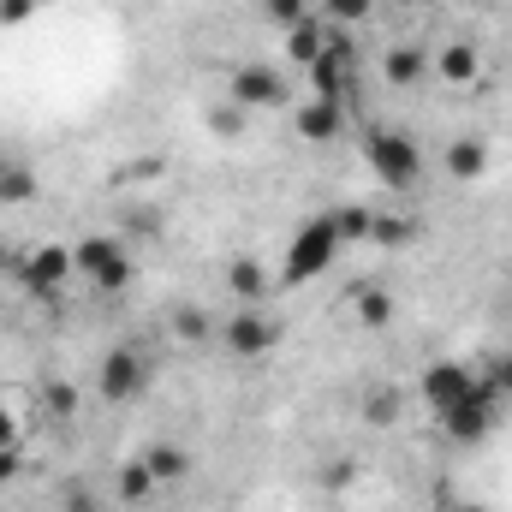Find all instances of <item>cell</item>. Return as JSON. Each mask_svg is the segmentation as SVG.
Listing matches in <instances>:
<instances>
[{"label": "cell", "mask_w": 512, "mask_h": 512, "mask_svg": "<svg viewBox=\"0 0 512 512\" xmlns=\"http://www.w3.org/2000/svg\"><path fill=\"white\" fill-rule=\"evenodd\" d=\"M346 251V233H340V221H334V209H322V215H310L292 239H286V251H280V274H274V286H310V280H322L334 262Z\"/></svg>", "instance_id": "obj_1"}, {"label": "cell", "mask_w": 512, "mask_h": 512, "mask_svg": "<svg viewBox=\"0 0 512 512\" xmlns=\"http://www.w3.org/2000/svg\"><path fill=\"white\" fill-rule=\"evenodd\" d=\"M364 161H370L376 185H387V191H417L423 185V149H417L411 131H399V126L364 131Z\"/></svg>", "instance_id": "obj_2"}, {"label": "cell", "mask_w": 512, "mask_h": 512, "mask_svg": "<svg viewBox=\"0 0 512 512\" xmlns=\"http://www.w3.org/2000/svg\"><path fill=\"white\" fill-rule=\"evenodd\" d=\"M227 102H233L239 114H274V108H286V102H292V84H286V72H280V66L239 60V66L227 72Z\"/></svg>", "instance_id": "obj_3"}, {"label": "cell", "mask_w": 512, "mask_h": 512, "mask_svg": "<svg viewBox=\"0 0 512 512\" xmlns=\"http://www.w3.org/2000/svg\"><path fill=\"white\" fill-rule=\"evenodd\" d=\"M72 268H78L96 292H126L131 286V256H126V245L108 239V233L78 239V245H72Z\"/></svg>", "instance_id": "obj_4"}, {"label": "cell", "mask_w": 512, "mask_h": 512, "mask_svg": "<svg viewBox=\"0 0 512 512\" xmlns=\"http://www.w3.org/2000/svg\"><path fill=\"white\" fill-rule=\"evenodd\" d=\"M221 346H227V358L256 364V358H268L280 346V322L268 316V304H239L227 316V328H221Z\"/></svg>", "instance_id": "obj_5"}, {"label": "cell", "mask_w": 512, "mask_h": 512, "mask_svg": "<svg viewBox=\"0 0 512 512\" xmlns=\"http://www.w3.org/2000/svg\"><path fill=\"white\" fill-rule=\"evenodd\" d=\"M495 417H501V399H495V387H489V376H483L471 399H459V405L441 411L435 423H441V435H447L453 447H477V441L495 435Z\"/></svg>", "instance_id": "obj_6"}, {"label": "cell", "mask_w": 512, "mask_h": 512, "mask_svg": "<svg viewBox=\"0 0 512 512\" xmlns=\"http://www.w3.org/2000/svg\"><path fill=\"white\" fill-rule=\"evenodd\" d=\"M477 382H483V370H477V364L435 358V364H423V376H417V399L429 405V417H441V411H453L459 399H471Z\"/></svg>", "instance_id": "obj_7"}, {"label": "cell", "mask_w": 512, "mask_h": 512, "mask_svg": "<svg viewBox=\"0 0 512 512\" xmlns=\"http://www.w3.org/2000/svg\"><path fill=\"white\" fill-rule=\"evenodd\" d=\"M143 387H149V358H143V346H114V352H102V364H96V399L131 405Z\"/></svg>", "instance_id": "obj_8"}, {"label": "cell", "mask_w": 512, "mask_h": 512, "mask_svg": "<svg viewBox=\"0 0 512 512\" xmlns=\"http://www.w3.org/2000/svg\"><path fill=\"white\" fill-rule=\"evenodd\" d=\"M78 268H72V245H36V251L18 256V286L30 292V298H60L66 292V280H72Z\"/></svg>", "instance_id": "obj_9"}, {"label": "cell", "mask_w": 512, "mask_h": 512, "mask_svg": "<svg viewBox=\"0 0 512 512\" xmlns=\"http://www.w3.org/2000/svg\"><path fill=\"white\" fill-rule=\"evenodd\" d=\"M310 84L316 96H334V102H352V84H358V48L346 36H328L322 60L310 66Z\"/></svg>", "instance_id": "obj_10"}, {"label": "cell", "mask_w": 512, "mask_h": 512, "mask_svg": "<svg viewBox=\"0 0 512 512\" xmlns=\"http://www.w3.org/2000/svg\"><path fill=\"white\" fill-rule=\"evenodd\" d=\"M292 131H298L304 143H334V137L346 131V102H334V96H310V102L292 114Z\"/></svg>", "instance_id": "obj_11"}, {"label": "cell", "mask_w": 512, "mask_h": 512, "mask_svg": "<svg viewBox=\"0 0 512 512\" xmlns=\"http://www.w3.org/2000/svg\"><path fill=\"white\" fill-rule=\"evenodd\" d=\"M280 36H286V66H304V72H310V66L322 60V48H328V36H334V30H328V18H316V12H310V18H298V24H292V30H280Z\"/></svg>", "instance_id": "obj_12"}, {"label": "cell", "mask_w": 512, "mask_h": 512, "mask_svg": "<svg viewBox=\"0 0 512 512\" xmlns=\"http://www.w3.org/2000/svg\"><path fill=\"white\" fill-rule=\"evenodd\" d=\"M227 292H233V304H268L274 274L256 256H227Z\"/></svg>", "instance_id": "obj_13"}, {"label": "cell", "mask_w": 512, "mask_h": 512, "mask_svg": "<svg viewBox=\"0 0 512 512\" xmlns=\"http://www.w3.org/2000/svg\"><path fill=\"white\" fill-rule=\"evenodd\" d=\"M352 316L370 334H382V328H393V316H399V298L387 286H376V280H364V286H352Z\"/></svg>", "instance_id": "obj_14"}, {"label": "cell", "mask_w": 512, "mask_h": 512, "mask_svg": "<svg viewBox=\"0 0 512 512\" xmlns=\"http://www.w3.org/2000/svg\"><path fill=\"white\" fill-rule=\"evenodd\" d=\"M429 66H435V72H441L453 90H465V84H477V78H483V54H477L471 42H447V48H441Z\"/></svg>", "instance_id": "obj_15"}, {"label": "cell", "mask_w": 512, "mask_h": 512, "mask_svg": "<svg viewBox=\"0 0 512 512\" xmlns=\"http://www.w3.org/2000/svg\"><path fill=\"white\" fill-rule=\"evenodd\" d=\"M441 161H447V179L471 185V179H483V173H489V143H483V137H453Z\"/></svg>", "instance_id": "obj_16"}, {"label": "cell", "mask_w": 512, "mask_h": 512, "mask_svg": "<svg viewBox=\"0 0 512 512\" xmlns=\"http://www.w3.org/2000/svg\"><path fill=\"white\" fill-rule=\"evenodd\" d=\"M137 459L155 471V483H161V489H173V483H185V477H191V453H185L179 441H149Z\"/></svg>", "instance_id": "obj_17"}, {"label": "cell", "mask_w": 512, "mask_h": 512, "mask_svg": "<svg viewBox=\"0 0 512 512\" xmlns=\"http://www.w3.org/2000/svg\"><path fill=\"white\" fill-rule=\"evenodd\" d=\"M161 495V483H155V471L143 465V459H126L120 471H114V501L120 507H149Z\"/></svg>", "instance_id": "obj_18"}, {"label": "cell", "mask_w": 512, "mask_h": 512, "mask_svg": "<svg viewBox=\"0 0 512 512\" xmlns=\"http://www.w3.org/2000/svg\"><path fill=\"white\" fill-rule=\"evenodd\" d=\"M382 72H387V84H399V90H411V84H417V78L429 72V54H423V48H411V42H405V48H387Z\"/></svg>", "instance_id": "obj_19"}, {"label": "cell", "mask_w": 512, "mask_h": 512, "mask_svg": "<svg viewBox=\"0 0 512 512\" xmlns=\"http://www.w3.org/2000/svg\"><path fill=\"white\" fill-rule=\"evenodd\" d=\"M36 197V173L24 161H6L0 155V203H30Z\"/></svg>", "instance_id": "obj_20"}, {"label": "cell", "mask_w": 512, "mask_h": 512, "mask_svg": "<svg viewBox=\"0 0 512 512\" xmlns=\"http://www.w3.org/2000/svg\"><path fill=\"white\" fill-rule=\"evenodd\" d=\"M411 239H417V221H411V215H376V221H370V245L399 251V245H411Z\"/></svg>", "instance_id": "obj_21"}, {"label": "cell", "mask_w": 512, "mask_h": 512, "mask_svg": "<svg viewBox=\"0 0 512 512\" xmlns=\"http://www.w3.org/2000/svg\"><path fill=\"white\" fill-rule=\"evenodd\" d=\"M334 221H340L346 245H370V221H376V209H358V203H346V209H334Z\"/></svg>", "instance_id": "obj_22"}, {"label": "cell", "mask_w": 512, "mask_h": 512, "mask_svg": "<svg viewBox=\"0 0 512 512\" xmlns=\"http://www.w3.org/2000/svg\"><path fill=\"white\" fill-rule=\"evenodd\" d=\"M364 417H370L376 429H387V423L399 417V387H370V393H364Z\"/></svg>", "instance_id": "obj_23"}, {"label": "cell", "mask_w": 512, "mask_h": 512, "mask_svg": "<svg viewBox=\"0 0 512 512\" xmlns=\"http://www.w3.org/2000/svg\"><path fill=\"white\" fill-rule=\"evenodd\" d=\"M483 376H489V387H495V399L507 405V399H512V346H501V352H489Z\"/></svg>", "instance_id": "obj_24"}, {"label": "cell", "mask_w": 512, "mask_h": 512, "mask_svg": "<svg viewBox=\"0 0 512 512\" xmlns=\"http://www.w3.org/2000/svg\"><path fill=\"white\" fill-rule=\"evenodd\" d=\"M376 12V0H322V18L328 24H364Z\"/></svg>", "instance_id": "obj_25"}, {"label": "cell", "mask_w": 512, "mask_h": 512, "mask_svg": "<svg viewBox=\"0 0 512 512\" xmlns=\"http://www.w3.org/2000/svg\"><path fill=\"white\" fill-rule=\"evenodd\" d=\"M173 334H179V340H209V316H203L197 304H179V310H173Z\"/></svg>", "instance_id": "obj_26"}, {"label": "cell", "mask_w": 512, "mask_h": 512, "mask_svg": "<svg viewBox=\"0 0 512 512\" xmlns=\"http://www.w3.org/2000/svg\"><path fill=\"white\" fill-rule=\"evenodd\" d=\"M262 18L280 24V30H292L298 18H310V0H262Z\"/></svg>", "instance_id": "obj_27"}, {"label": "cell", "mask_w": 512, "mask_h": 512, "mask_svg": "<svg viewBox=\"0 0 512 512\" xmlns=\"http://www.w3.org/2000/svg\"><path fill=\"white\" fill-rule=\"evenodd\" d=\"M245 120H251V114H239L233 102H221V108L209 114V131H215V137H239V131H245Z\"/></svg>", "instance_id": "obj_28"}, {"label": "cell", "mask_w": 512, "mask_h": 512, "mask_svg": "<svg viewBox=\"0 0 512 512\" xmlns=\"http://www.w3.org/2000/svg\"><path fill=\"white\" fill-rule=\"evenodd\" d=\"M42 12V0H0V30H18Z\"/></svg>", "instance_id": "obj_29"}, {"label": "cell", "mask_w": 512, "mask_h": 512, "mask_svg": "<svg viewBox=\"0 0 512 512\" xmlns=\"http://www.w3.org/2000/svg\"><path fill=\"white\" fill-rule=\"evenodd\" d=\"M48 411H54V417H72V411H78V387L54 382L48 387Z\"/></svg>", "instance_id": "obj_30"}, {"label": "cell", "mask_w": 512, "mask_h": 512, "mask_svg": "<svg viewBox=\"0 0 512 512\" xmlns=\"http://www.w3.org/2000/svg\"><path fill=\"white\" fill-rule=\"evenodd\" d=\"M322 483H328V489H346V483H358V459H334Z\"/></svg>", "instance_id": "obj_31"}, {"label": "cell", "mask_w": 512, "mask_h": 512, "mask_svg": "<svg viewBox=\"0 0 512 512\" xmlns=\"http://www.w3.org/2000/svg\"><path fill=\"white\" fill-rule=\"evenodd\" d=\"M24 471V447H0V483H12Z\"/></svg>", "instance_id": "obj_32"}, {"label": "cell", "mask_w": 512, "mask_h": 512, "mask_svg": "<svg viewBox=\"0 0 512 512\" xmlns=\"http://www.w3.org/2000/svg\"><path fill=\"white\" fill-rule=\"evenodd\" d=\"M66 512H96V501H90V489H84V483H72V489H66Z\"/></svg>", "instance_id": "obj_33"}, {"label": "cell", "mask_w": 512, "mask_h": 512, "mask_svg": "<svg viewBox=\"0 0 512 512\" xmlns=\"http://www.w3.org/2000/svg\"><path fill=\"white\" fill-rule=\"evenodd\" d=\"M0 447H18V417L0 405Z\"/></svg>", "instance_id": "obj_34"}, {"label": "cell", "mask_w": 512, "mask_h": 512, "mask_svg": "<svg viewBox=\"0 0 512 512\" xmlns=\"http://www.w3.org/2000/svg\"><path fill=\"white\" fill-rule=\"evenodd\" d=\"M447 512H495V507H483V501H447Z\"/></svg>", "instance_id": "obj_35"}, {"label": "cell", "mask_w": 512, "mask_h": 512, "mask_svg": "<svg viewBox=\"0 0 512 512\" xmlns=\"http://www.w3.org/2000/svg\"><path fill=\"white\" fill-rule=\"evenodd\" d=\"M495 6H507V0H495Z\"/></svg>", "instance_id": "obj_36"}]
</instances>
